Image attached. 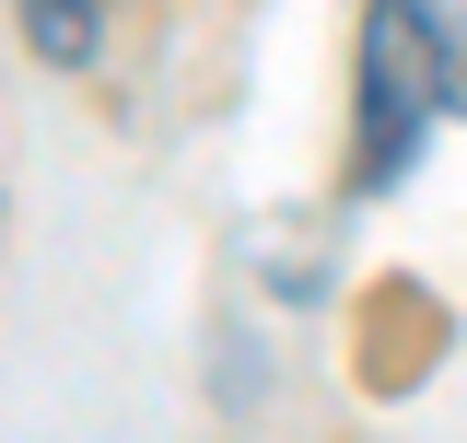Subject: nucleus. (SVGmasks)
Masks as SVG:
<instances>
[{"mask_svg":"<svg viewBox=\"0 0 467 443\" xmlns=\"http://www.w3.org/2000/svg\"><path fill=\"white\" fill-rule=\"evenodd\" d=\"M444 117V70H432V24H420V0H374L362 12V164H350V187L362 199H386L409 175V152H420V129Z\"/></svg>","mask_w":467,"mask_h":443,"instance_id":"nucleus-1","label":"nucleus"},{"mask_svg":"<svg viewBox=\"0 0 467 443\" xmlns=\"http://www.w3.org/2000/svg\"><path fill=\"white\" fill-rule=\"evenodd\" d=\"M432 24V70H444V117H467V0H420Z\"/></svg>","mask_w":467,"mask_h":443,"instance_id":"nucleus-3","label":"nucleus"},{"mask_svg":"<svg viewBox=\"0 0 467 443\" xmlns=\"http://www.w3.org/2000/svg\"><path fill=\"white\" fill-rule=\"evenodd\" d=\"M24 36L82 70V58H94V0H24Z\"/></svg>","mask_w":467,"mask_h":443,"instance_id":"nucleus-2","label":"nucleus"}]
</instances>
